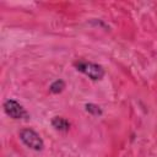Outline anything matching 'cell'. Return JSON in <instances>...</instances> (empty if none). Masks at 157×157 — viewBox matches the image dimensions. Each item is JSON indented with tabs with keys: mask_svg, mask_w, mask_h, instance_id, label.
I'll use <instances>...</instances> for the list:
<instances>
[{
	"mask_svg": "<svg viewBox=\"0 0 157 157\" xmlns=\"http://www.w3.org/2000/svg\"><path fill=\"white\" fill-rule=\"evenodd\" d=\"M74 66L76 67L77 71L82 72L83 75H86L87 77H90L91 80L93 81H98V80H102L105 71L104 69L96 64V63H91V61H83V60H78V61H75L74 63Z\"/></svg>",
	"mask_w": 157,
	"mask_h": 157,
	"instance_id": "cell-1",
	"label": "cell"
},
{
	"mask_svg": "<svg viewBox=\"0 0 157 157\" xmlns=\"http://www.w3.org/2000/svg\"><path fill=\"white\" fill-rule=\"evenodd\" d=\"M21 141L33 151H42L44 148V142L38 132L32 129H23L20 131Z\"/></svg>",
	"mask_w": 157,
	"mask_h": 157,
	"instance_id": "cell-2",
	"label": "cell"
},
{
	"mask_svg": "<svg viewBox=\"0 0 157 157\" xmlns=\"http://www.w3.org/2000/svg\"><path fill=\"white\" fill-rule=\"evenodd\" d=\"M5 113L12 119H28L27 110L15 99H7L4 102Z\"/></svg>",
	"mask_w": 157,
	"mask_h": 157,
	"instance_id": "cell-3",
	"label": "cell"
},
{
	"mask_svg": "<svg viewBox=\"0 0 157 157\" xmlns=\"http://www.w3.org/2000/svg\"><path fill=\"white\" fill-rule=\"evenodd\" d=\"M52 125L58 131H67L70 129V123L63 117H54L52 119Z\"/></svg>",
	"mask_w": 157,
	"mask_h": 157,
	"instance_id": "cell-4",
	"label": "cell"
},
{
	"mask_svg": "<svg viewBox=\"0 0 157 157\" xmlns=\"http://www.w3.org/2000/svg\"><path fill=\"white\" fill-rule=\"evenodd\" d=\"M64 88H65V82H64L63 80H55V81L49 86V91H50L52 93H55V94L63 92Z\"/></svg>",
	"mask_w": 157,
	"mask_h": 157,
	"instance_id": "cell-5",
	"label": "cell"
},
{
	"mask_svg": "<svg viewBox=\"0 0 157 157\" xmlns=\"http://www.w3.org/2000/svg\"><path fill=\"white\" fill-rule=\"evenodd\" d=\"M85 107H86V110H87L90 114H92V115H101V114H102V109H101L97 104L87 103Z\"/></svg>",
	"mask_w": 157,
	"mask_h": 157,
	"instance_id": "cell-6",
	"label": "cell"
}]
</instances>
